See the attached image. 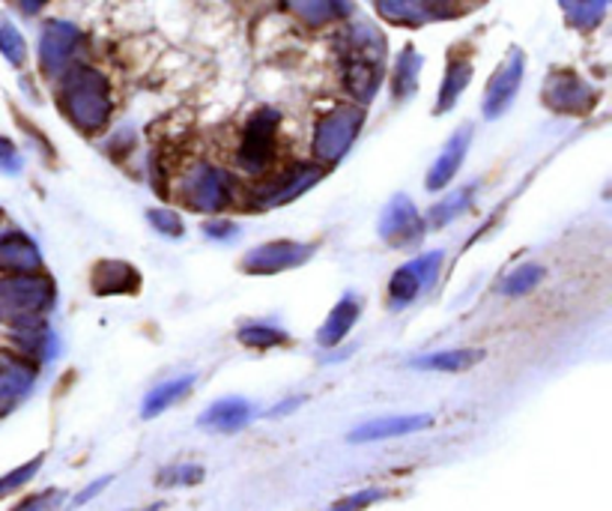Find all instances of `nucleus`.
<instances>
[{"label":"nucleus","mask_w":612,"mask_h":511,"mask_svg":"<svg viewBox=\"0 0 612 511\" xmlns=\"http://www.w3.org/2000/svg\"><path fill=\"white\" fill-rule=\"evenodd\" d=\"M0 167L3 171H10V174H15L21 167V159H19V153H15V144H12L10 138H3L0 135Z\"/></svg>","instance_id":"4c0bfd02"},{"label":"nucleus","mask_w":612,"mask_h":511,"mask_svg":"<svg viewBox=\"0 0 612 511\" xmlns=\"http://www.w3.org/2000/svg\"><path fill=\"white\" fill-rule=\"evenodd\" d=\"M343 87L356 105H368L380 90L385 73V36L368 21H356L341 36Z\"/></svg>","instance_id":"f03ea898"},{"label":"nucleus","mask_w":612,"mask_h":511,"mask_svg":"<svg viewBox=\"0 0 612 511\" xmlns=\"http://www.w3.org/2000/svg\"><path fill=\"white\" fill-rule=\"evenodd\" d=\"M204 233H207L209 240H230V237H237L239 228L228 219H212L204 221Z\"/></svg>","instance_id":"e433bc0d"},{"label":"nucleus","mask_w":612,"mask_h":511,"mask_svg":"<svg viewBox=\"0 0 612 511\" xmlns=\"http://www.w3.org/2000/svg\"><path fill=\"white\" fill-rule=\"evenodd\" d=\"M254 416V407H251L245 398H221L216 404H209L204 413L198 416L200 428L218 431V434H237L251 422Z\"/></svg>","instance_id":"6ab92c4d"},{"label":"nucleus","mask_w":612,"mask_h":511,"mask_svg":"<svg viewBox=\"0 0 612 511\" xmlns=\"http://www.w3.org/2000/svg\"><path fill=\"white\" fill-rule=\"evenodd\" d=\"M544 275H547V272H544V267H538V263H523V267H517V270H511L509 275H505V282H502L499 293H505V296H526V293H532L544 282Z\"/></svg>","instance_id":"c756f323"},{"label":"nucleus","mask_w":612,"mask_h":511,"mask_svg":"<svg viewBox=\"0 0 612 511\" xmlns=\"http://www.w3.org/2000/svg\"><path fill=\"white\" fill-rule=\"evenodd\" d=\"M63 502V491L61 488H48V491L42 493H33V497H28L24 502H19L12 511H52L57 509Z\"/></svg>","instance_id":"c9c22d12"},{"label":"nucleus","mask_w":612,"mask_h":511,"mask_svg":"<svg viewBox=\"0 0 612 511\" xmlns=\"http://www.w3.org/2000/svg\"><path fill=\"white\" fill-rule=\"evenodd\" d=\"M481 359H484L481 347H457V350H439V354L409 359V368H415V371H436V374H457V371L476 368Z\"/></svg>","instance_id":"4be33fe9"},{"label":"nucleus","mask_w":612,"mask_h":511,"mask_svg":"<svg viewBox=\"0 0 612 511\" xmlns=\"http://www.w3.org/2000/svg\"><path fill=\"white\" fill-rule=\"evenodd\" d=\"M469 144H472V126H460L427 171V188L430 192H442L457 177V171L463 167V159H467Z\"/></svg>","instance_id":"dca6fc26"},{"label":"nucleus","mask_w":612,"mask_h":511,"mask_svg":"<svg viewBox=\"0 0 612 511\" xmlns=\"http://www.w3.org/2000/svg\"><path fill=\"white\" fill-rule=\"evenodd\" d=\"M302 401H305V398H291V401H284V404H278V407H275V410H270V416L272 418H275V416H287L291 410L299 407Z\"/></svg>","instance_id":"ea45409f"},{"label":"nucleus","mask_w":612,"mask_h":511,"mask_svg":"<svg viewBox=\"0 0 612 511\" xmlns=\"http://www.w3.org/2000/svg\"><path fill=\"white\" fill-rule=\"evenodd\" d=\"M362 317V300L356 293H343L341 300L332 305V312L326 317V324L317 329V345L320 347H338L350 335Z\"/></svg>","instance_id":"412c9836"},{"label":"nucleus","mask_w":612,"mask_h":511,"mask_svg":"<svg viewBox=\"0 0 612 511\" xmlns=\"http://www.w3.org/2000/svg\"><path fill=\"white\" fill-rule=\"evenodd\" d=\"M40 377V366L24 354H7L0 350V416H7L31 395Z\"/></svg>","instance_id":"4468645a"},{"label":"nucleus","mask_w":612,"mask_h":511,"mask_svg":"<svg viewBox=\"0 0 612 511\" xmlns=\"http://www.w3.org/2000/svg\"><path fill=\"white\" fill-rule=\"evenodd\" d=\"M195 380H198V374H186V377H177V380H167V383H159L156 389H150L144 398V404H141V418L162 416L165 410H171L177 401H183V398L192 392Z\"/></svg>","instance_id":"b1692460"},{"label":"nucleus","mask_w":612,"mask_h":511,"mask_svg":"<svg viewBox=\"0 0 612 511\" xmlns=\"http://www.w3.org/2000/svg\"><path fill=\"white\" fill-rule=\"evenodd\" d=\"M523 73H526V57L520 48H511V54L502 61L493 78L488 81V90H484V102H481V111L488 120H496L511 108V102L517 99L520 84H523Z\"/></svg>","instance_id":"ddd939ff"},{"label":"nucleus","mask_w":612,"mask_h":511,"mask_svg":"<svg viewBox=\"0 0 612 511\" xmlns=\"http://www.w3.org/2000/svg\"><path fill=\"white\" fill-rule=\"evenodd\" d=\"M204 481V467L200 464H171L165 470H159L156 485L162 488H192Z\"/></svg>","instance_id":"7c9ffc66"},{"label":"nucleus","mask_w":612,"mask_h":511,"mask_svg":"<svg viewBox=\"0 0 612 511\" xmlns=\"http://www.w3.org/2000/svg\"><path fill=\"white\" fill-rule=\"evenodd\" d=\"M132 511V509H129ZM144 511H162V505H150V509H144Z\"/></svg>","instance_id":"79ce46f5"},{"label":"nucleus","mask_w":612,"mask_h":511,"mask_svg":"<svg viewBox=\"0 0 612 511\" xmlns=\"http://www.w3.org/2000/svg\"><path fill=\"white\" fill-rule=\"evenodd\" d=\"M278 126L281 115L275 108H260L251 115V120L245 123L242 141L237 150V165L245 174H266L275 162V141H278Z\"/></svg>","instance_id":"423d86ee"},{"label":"nucleus","mask_w":612,"mask_h":511,"mask_svg":"<svg viewBox=\"0 0 612 511\" xmlns=\"http://www.w3.org/2000/svg\"><path fill=\"white\" fill-rule=\"evenodd\" d=\"M90 287L96 296H132L141 287V275L132 263L99 261L90 272Z\"/></svg>","instance_id":"a211bd4d"},{"label":"nucleus","mask_w":612,"mask_h":511,"mask_svg":"<svg viewBox=\"0 0 612 511\" xmlns=\"http://www.w3.org/2000/svg\"><path fill=\"white\" fill-rule=\"evenodd\" d=\"M40 270H42V251L28 233L10 230V233L0 237V275H7V272H40Z\"/></svg>","instance_id":"aec40b11"},{"label":"nucleus","mask_w":612,"mask_h":511,"mask_svg":"<svg viewBox=\"0 0 612 511\" xmlns=\"http://www.w3.org/2000/svg\"><path fill=\"white\" fill-rule=\"evenodd\" d=\"M469 81H472V63H469L467 57H451L446 66L442 87H439V96H436L434 115H448V111L457 105V99L463 96Z\"/></svg>","instance_id":"393cba45"},{"label":"nucleus","mask_w":612,"mask_h":511,"mask_svg":"<svg viewBox=\"0 0 612 511\" xmlns=\"http://www.w3.org/2000/svg\"><path fill=\"white\" fill-rule=\"evenodd\" d=\"M385 497H389V491H383V488H364V491L353 493V497H343V500L332 502L329 511H364L371 509L374 502L385 500Z\"/></svg>","instance_id":"f704fd0d"},{"label":"nucleus","mask_w":612,"mask_h":511,"mask_svg":"<svg viewBox=\"0 0 612 511\" xmlns=\"http://www.w3.org/2000/svg\"><path fill=\"white\" fill-rule=\"evenodd\" d=\"M111 481H114V476H102V479H96L94 485H90V488H84V491L78 493V497H75L73 509H78V505H84V502H90V500H94V497H99V493H102L105 488L111 485Z\"/></svg>","instance_id":"58836bf2"},{"label":"nucleus","mask_w":612,"mask_h":511,"mask_svg":"<svg viewBox=\"0 0 612 511\" xmlns=\"http://www.w3.org/2000/svg\"><path fill=\"white\" fill-rule=\"evenodd\" d=\"M57 303V284L48 272H7L0 275V324L15 329L42 324Z\"/></svg>","instance_id":"7ed1b4c3"},{"label":"nucleus","mask_w":612,"mask_h":511,"mask_svg":"<svg viewBox=\"0 0 612 511\" xmlns=\"http://www.w3.org/2000/svg\"><path fill=\"white\" fill-rule=\"evenodd\" d=\"M146 219H150L153 230H159L162 237H171V240H179L186 233V225H183V219L174 209H150Z\"/></svg>","instance_id":"72a5a7b5"},{"label":"nucleus","mask_w":612,"mask_h":511,"mask_svg":"<svg viewBox=\"0 0 612 511\" xmlns=\"http://www.w3.org/2000/svg\"><path fill=\"white\" fill-rule=\"evenodd\" d=\"M472 198H476V186H460L446 200H439V204L427 209L425 221H430V228H446L457 216H463L472 207Z\"/></svg>","instance_id":"bb28decb"},{"label":"nucleus","mask_w":612,"mask_h":511,"mask_svg":"<svg viewBox=\"0 0 612 511\" xmlns=\"http://www.w3.org/2000/svg\"><path fill=\"white\" fill-rule=\"evenodd\" d=\"M0 54L12 66H21L28 61V42H24V36H21V31L12 21H0Z\"/></svg>","instance_id":"2f4dec72"},{"label":"nucleus","mask_w":612,"mask_h":511,"mask_svg":"<svg viewBox=\"0 0 612 511\" xmlns=\"http://www.w3.org/2000/svg\"><path fill=\"white\" fill-rule=\"evenodd\" d=\"M544 105L556 115L582 117L589 115L598 102V90L571 69H556L544 84Z\"/></svg>","instance_id":"9b49d317"},{"label":"nucleus","mask_w":612,"mask_h":511,"mask_svg":"<svg viewBox=\"0 0 612 511\" xmlns=\"http://www.w3.org/2000/svg\"><path fill=\"white\" fill-rule=\"evenodd\" d=\"M469 0H376V12L401 28H422L430 21L457 19Z\"/></svg>","instance_id":"f8f14e48"},{"label":"nucleus","mask_w":612,"mask_h":511,"mask_svg":"<svg viewBox=\"0 0 612 511\" xmlns=\"http://www.w3.org/2000/svg\"><path fill=\"white\" fill-rule=\"evenodd\" d=\"M442 251H425L409 263H404L395 275L389 279V308L392 312H404L406 305H413L422 293H427L442 272Z\"/></svg>","instance_id":"0eeeda50"},{"label":"nucleus","mask_w":612,"mask_h":511,"mask_svg":"<svg viewBox=\"0 0 612 511\" xmlns=\"http://www.w3.org/2000/svg\"><path fill=\"white\" fill-rule=\"evenodd\" d=\"M317 254V242H293V240H275L254 246L242 254L239 270L249 275H275V272L296 270L302 263H308Z\"/></svg>","instance_id":"9d476101"},{"label":"nucleus","mask_w":612,"mask_h":511,"mask_svg":"<svg viewBox=\"0 0 612 511\" xmlns=\"http://www.w3.org/2000/svg\"><path fill=\"white\" fill-rule=\"evenodd\" d=\"M565 21L577 28V31H592L603 21L606 12V0H559Z\"/></svg>","instance_id":"cd10ccee"},{"label":"nucleus","mask_w":612,"mask_h":511,"mask_svg":"<svg viewBox=\"0 0 612 511\" xmlns=\"http://www.w3.org/2000/svg\"><path fill=\"white\" fill-rule=\"evenodd\" d=\"M237 338H239V345L254 347V350H270V347L287 345V341H291V335L284 333L281 326H272V324L239 326Z\"/></svg>","instance_id":"c85d7f7f"},{"label":"nucleus","mask_w":612,"mask_h":511,"mask_svg":"<svg viewBox=\"0 0 612 511\" xmlns=\"http://www.w3.org/2000/svg\"><path fill=\"white\" fill-rule=\"evenodd\" d=\"M19 3H21V10L28 12V15H36V12H40L48 0H19Z\"/></svg>","instance_id":"a19ab883"},{"label":"nucleus","mask_w":612,"mask_h":511,"mask_svg":"<svg viewBox=\"0 0 612 511\" xmlns=\"http://www.w3.org/2000/svg\"><path fill=\"white\" fill-rule=\"evenodd\" d=\"M362 126H364V105L347 102L332 108V111L317 123V129H314V138H312L314 159L326 167L338 165V162L353 150L356 138L362 135Z\"/></svg>","instance_id":"39448f33"},{"label":"nucleus","mask_w":612,"mask_h":511,"mask_svg":"<svg viewBox=\"0 0 612 511\" xmlns=\"http://www.w3.org/2000/svg\"><path fill=\"white\" fill-rule=\"evenodd\" d=\"M287 12H293L302 24L308 28H323L338 19H347L353 12L350 0H284Z\"/></svg>","instance_id":"5701e85b"},{"label":"nucleus","mask_w":612,"mask_h":511,"mask_svg":"<svg viewBox=\"0 0 612 511\" xmlns=\"http://www.w3.org/2000/svg\"><path fill=\"white\" fill-rule=\"evenodd\" d=\"M434 425V416L427 413H413V416H383L374 422H364L356 431H350V443H374V439H392V437H406L415 431H425Z\"/></svg>","instance_id":"f3484780"},{"label":"nucleus","mask_w":612,"mask_h":511,"mask_svg":"<svg viewBox=\"0 0 612 511\" xmlns=\"http://www.w3.org/2000/svg\"><path fill=\"white\" fill-rule=\"evenodd\" d=\"M422 54L415 52L413 45H404L401 54H397V63H395V78H392V90H395V99L397 102H404L409 96L415 94V87H418V75H422Z\"/></svg>","instance_id":"a878e982"},{"label":"nucleus","mask_w":612,"mask_h":511,"mask_svg":"<svg viewBox=\"0 0 612 511\" xmlns=\"http://www.w3.org/2000/svg\"><path fill=\"white\" fill-rule=\"evenodd\" d=\"M81 45V31L69 21H48L40 36V66L45 75H63Z\"/></svg>","instance_id":"2eb2a0df"},{"label":"nucleus","mask_w":612,"mask_h":511,"mask_svg":"<svg viewBox=\"0 0 612 511\" xmlns=\"http://www.w3.org/2000/svg\"><path fill=\"white\" fill-rule=\"evenodd\" d=\"M323 177H326V165H320V162H299V165L287 167L278 177L266 180V183L251 195V198H254L251 207L275 209L284 207V204H293V200L302 198L305 192H312Z\"/></svg>","instance_id":"6e6552de"},{"label":"nucleus","mask_w":612,"mask_h":511,"mask_svg":"<svg viewBox=\"0 0 612 511\" xmlns=\"http://www.w3.org/2000/svg\"><path fill=\"white\" fill-rule=\"evenodd\" d=\"M174 195L192 213L216 216L233 204V180L221 167L209 165V162H195L177 177Z\"/></svg>","instance_id":"20e7f679"},{"label":"nucleus","mask_w":612,"mask_h":511,"mask_svg":"<svg viewBox=\"0 0 612 511\" xmlns=\"http://www.w3.org/2000/svg\"><path fill=\"white\" fill-rule=\"evenodd\" d=\"M376 233H380V240H383L385 246L406 251L418 249V246L425 242L427 225L413 200L406 198V195H395V198L385 204L383 213H380Z\"/></svg>","instance_id":"1a4fd4ad"},{"label":"nucleus","mask_w":612,"mask_h":511,"mask_svg":"<svg viewBox=\"0 0 612 511\" xmlns=\"http://www.w3.org/2000/svg\"><path fill=\"white\" fill-rule=\"evenodd\" d=\"M57 105H61V115L78 132L96 135V132H102L105 126H108L111 111H114L111 84L94 66H69L63 73L61 90H57Z\"/></svg>","instance_id":"f257e3e1"},{"label":"nucleus","mask_w":612,"mask_h":511,"mask_svg":"<svg viewBox=\"0 0 612 511\" xmlns=\"http://www.w3.org/2000/svg\"><path fill=\"white\" fill-rule=\"evenodd\" d=\"M42 460H45V455H36V458L28 460V464H21L19 470L7 472V476L0 479V500H3V497H10V493H15L19 488H24V485H28V481L40 472Z\"/></svg>","instance_id":"473e14b6"}]
</instances>
